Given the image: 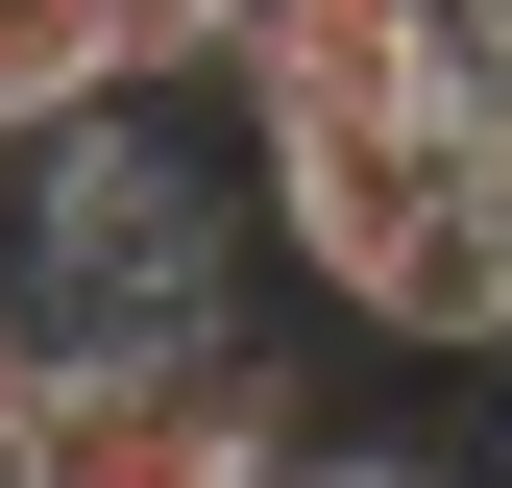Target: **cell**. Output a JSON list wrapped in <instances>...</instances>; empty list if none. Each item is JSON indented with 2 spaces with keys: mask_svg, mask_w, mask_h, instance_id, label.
I'll list each match as a JSON object with an SVG mask.
<instances>
[{
  "mask_svg": "<svg viewBox=\"0 0 512 488\" xmlns=\"http://www.w3.org/2000/svg\"><path fill=\"white\" fill-rule=\"evenodd\" d=\"M317 464V415H293V366L196 318V342H122V366H49V415H25V464L0 488H293Z\"/></svg>",
  "mask_w": 512,
  "mask_h": 488,
  "instance_id": "6da1fadb",
  "label": "cell"
},
{
  "mask_svg": "<svg viewBox=\"0 0 512 488\" xmlns=\"http://www.w3.org/2000/svg\"><path fill=\"white\" fill-rule=\"evenodd\" d=\"M49 366H74V342H49V293L0 269V464H25V415H49Z\"/></svg>",
  "mask_w": 512,
  "mask_h": 488,
  "instance_id": "7a4b0ae2",
  "label": "cell"
},
{
  "mask_svg": "<svg viewBox=\"0 0 512 488\" xmlns=\"http://www.w3.org/2000/svg\"><path fill=\"white\" fill-rule=\"evenodd\" d=\"M293 488H439V464H391V440H317V464H293Z\"/></svg>",
  "mask_w": 512,
  "mask_h": 488,
  "instance_id": "3957f363",
  "label": "cell"
}]
</instances>
